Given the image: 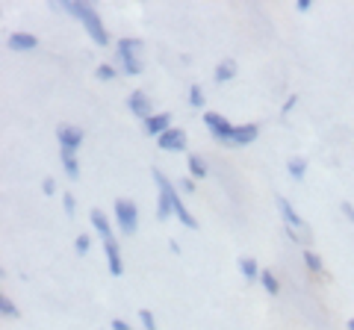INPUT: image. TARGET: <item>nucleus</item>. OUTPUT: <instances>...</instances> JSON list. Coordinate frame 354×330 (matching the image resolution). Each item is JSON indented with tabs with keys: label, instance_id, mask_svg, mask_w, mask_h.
Listing matches in <instances>:
<instances>
[{
	"label": "nucleus",
	"instance_id": "1",
	"mask_svg": "<svg viewBox=\"0 0 354 330\" xmlns=\"http://www.w3.org/2000/svg\"><path fill=\"white\" fill-rule=\"evenodd\" d=\"M53 9H62V12H68L71 18H77L86 30V36L95 41L97 48H106L109 41V30L104 27V18L101 12L92 6V3H83V0H62V3H53Z\"/></svg>",
	"mask_w": 354,
	"mask_h": 330
},
{
	"label": "nucleus",
	"instance_id": "2",
	"mask_svg": "<svg viewBox=\"0 0 354 330\" xmlns=\"http://www.w3.org/2000/svg\"><path fill=\"white\" fill-rule=\"evenodd\" d=\"M115 68L127 77H139L145 71V41L136 36H121L115 41Z\"/></svg>",
	"mask_w": 354,
	"mask_h": 330
},
{
	"label": "nucleus",
	"instance_id": "3",
	"mask_svg": "<svg viewBox=\"0 0 354 330\" xmlns=\"http://www.w3.org/2000/svg\"><path fill=\"white\" fill-rule=\"evenodd\" d=\"M274 204H278V213H281V222H283V233L290 236V242H295V245H310V239H313V233H310V227L301 215H298V210L292 206L290 197L283 195H274Z\"/></svg>",
	"mask_w": 354,
	"mask_h": 330
},
{
	"label": "nucleus",
	"instance_id": "4",
	"mask_svg": "<svg viewBox=\"0 0 354 330\" xmlns=\"http://www.w3.org/2000/svg\"><path fill=\"white\" fill-rule=\"evenodd\" d=\"M151 177H153V186H157V206H153V215H157V222H169L174 215V192L177 186L165 177L160 168H151Z\"/></svg>",
	"mask_w": 354,
	"mask_h": 330
},
{
	"label": "nucleus",
	"instance_id": "5",
	"mask_svg": "<svg viewBox=\"0 0 354 330\" xmlns=\"http://www.w3.org/2000/svg\"><path fill=\"white\" fill-rule=\"evenodd\" d=\"M113 218H115V227H118L121 239L136 236V230H139V206H136L133 197H115Z\"/></svg>",
	"mask_w": 354,
	"mask_h": 330
},
{
	"label": "nucleus",
	"instance_id": "6",
	"mask_svg": "<svg viewBox=\"0 0 354 330\" xmlns=\"http://www.w3.org/2000/svg\"><path fill=\"white\" fill-rule=\"evenodd\" d=\"M201 121H204L207 133L213 136V139L218 142V145H227V148H230V139H234V130H236V124H230V121H227L225 115L213 113V109H207V113L201 115Z\"/></svg>",
	"mask_w": 354,
	"mask_h": 330
},
{
	"label": "nucleus",
	"instance_id": "7",
	"mask_svg": "<svg viewBox=\"0 0 354 330\" xmlns=\"http://www.w3.org/2000/svg\"><path fill=\"white\" fill-rule=\"evenodd\" d=\"M83 139H86V133L80 127H74V124H62L59 130H57V142H59V151L62 153H77L83 148Z\"/></svg>",
	"mask_w": 354,
	"mask_h": 330
},
{
	"label": "nucleus",
	"instance_id": "8",
	"mask_svg": "<svg viewBox=\"0 0 354 330\" xmlns=\"http://www.w3.org/2000/svg\"><path fill=\"white\" fill-rule=\"evenodd\" d=\"M127 109H130V115H136L139 121H148L153 115L151 97H148V92H142V89H133L127 95Z\"/></svg>",
	"mask_w": 354,
	"mask_h": 330
},
{
	"label": "nucleus",
	"instance_id": "9",
	"mask_svg": "<svg viewBox=\"0 0 354 330\" xmlns=\"http://www.w3.org/2000/svg\"><path fill=\"white\" fill-rule=\"evenodd\" d=\"M186 130L183 127H171V130H165V133L157 139V148L165 151V153H180L186 151Z\"/></svg>",
	"mask_w": 354,
	"mask_h": 330
},
{
	"label": "nucleus",
	"instance_id": "10",
	"mask_svg": "<svg viewBox=\"0 0 354 330\" xmlns=\"http://www.w3.org/2000/svg\"><path fill=\"white\" fill-rule=\"evenodd\" d=\"M104 254H106L109 274H113V278H121V274H124V257H121L118 239H106V242H104Z\"/></svg>",
	"mask_w": 354,
	"mask_h": 330
},
{
	"label": "nucleus",
	"instance_id": "11",
	"mask_svg": "<svg viewBox=\"0 0 354 330\" xmlns=\"http://www.w3.org/2000/svg\"><path fill=\"white\" fill-rule=\"evenodd\" d=\"M171 113H153L148 121H142V130H145V133L151 136V139H160L165 130H171L174 124H171Z\"/></svg>",
	"mask_w": 354,
	"mask_h": 330
},
{
	"label": "nucleus",
	"instance_id": "12",
	"mask_svg": "<svg viewBox=\"0 0 354 330\" xmlns=\"http://www.w3.org/2000/svg\"><path fill=\"white\" fill-rule=\"evenodd\" d=\"M6 48L12 50V53H30V50H36V48H39V39L32 36V32L18 30V32H12V36L6 39Z\"/></svg>",
	"mask_w": 354,
	"mask_h": 330
},
{
	"label": "nucleus",
	"instance_id": "13",
	"mask_svg": "<svg viewBox=\"0 0 354 330\" xmlns=\"http://www.w3.org/2000/svg\"><path fill=\"white\" fill-rule=\"evenodd\" d=\"M257 136H260V127L254 124V121H248V124H236L234 139H230V148H248V145L257 142Z\"/></svg>",
	"mask_w": 354,
	"mask_h": 330
},
{
	"label": "nucleus",
	"instance_id": "14",
	"mask_svg": "<svg viewBox=\"0 0 354 330\" xmlns=\"http://www.w3.org/2000/svg\"><path fill=\"white\" fill-rule=\"evenodd\" d=\"M88 222H92V230H95L97 236H101V242L115 239L113 224H109V218H106V213H104V210H88Z\"/></svg>",
	"mask_w": 354,
	"mask_h": 330
},
{
	"label": "nucleus",
	"instance_id": "15",
	"mask_svg": "<svg viewBox=\"0 0 354 330\" xmlns=\"http://www.w3.org/2000/svg\"><path fill=\"white\" fill-rule=\"evenodd\" d=\"M174 215H177V222H180L186 230H198V218L189 213V206L183 204L180 192H174Z\"/></svg>",
	"mask_w": 354,
	"mask_h": 330
},
{
	"label": "nucleus",
	"instance_id": "16",
	"mask_svg": "<svg viewBox=\"0 0 354 330\" xmlns=\"http://www.w3.org/2000/svg\"><path fill=\"white\" fill-rule=\"evenodd\" d=\"M186 168H189V177L192 180H204L207 174H209L207 159L201 157V153H189V157H186Z\"/></svg>",
	"mask_w": 354,
	"mask_h": 330
},
{
	"label": "nucleus",
	"instance_id": "17",
	"mask_svg": "<svg viewBox=\"0 0 354 330\" xmlns=\"http://www.w3.org/2000/svg\"><path fill=\"white\" fill-rule=\"evenodd\" d=\"M234 77H236V59H230V57L221 59L216 68H213V80L216 83H230Z\"/></svg>",
	"mask_w": 354,
	"mask_h": 330
},
{
	"label": "nucleus",
	"instance_id": "18",
	"mask_svg": "<svg viewBox=\"0 0 354 330\" xmlns=\"http://www.w3.org/2000/svg\"><path fill=\"white\" fill-rule=\"evenodd\" d=\"M59 162H62V171L68 180H77L80 177V159H77V153H62L59 151Z\"/></svg>",
	"mask_w": 354,
	"mask_h": 330
},
{
	"label": "nucleus",
	"instance_id": "19",
	"mask_svg": "<svg viewBox=\"0 0 354 330\" xmlns=\"http://www.w3.org/2000/svg\"><path fill=\"white\" fill-rule=\"evenodd\" d=\"M239 274H242L245 280H260L263 269L257 266V260H254V257H242V260H239Z\"/></svg>",
	"mask_w": 354,
	"mask_h": 330
},
{
	"label": "nucleus",
	"instance_id": "20",
	"mask_svg": "<svg viewBox=\"0 0 354 330\" xmlns=\"http://www.w3.org/2000/svg\"><path fill=\"white\" fill-rule=\"evenodd\" d=\"M286 174H290L295 183H301L307 177V159L304 157H292L290 162H286Z\"/></svg>",
	"mask_w": 354,
	"mask_h": 330
},
{
	"label": "nucleus",
	"instance_id": "21",
	"mask_svg": "<svg viewBox=\"0 0 354 330\" xmlns=\"http://www.w3.org/2000/svg\"><path fill=\"white\" fill-rule=\"evenodd\" d=\"M304 266H307V271H310V274H322V271H325L322 257H319L313 248H304Z\"/></svg>",
	"mask_w": 354,
	"mask_h": 330
},
{
	"label": "nucleus",
	"instance_id": "22",
	"mask_svg": "<svg viewBox=\"0 0 354 330\" xmlns=\"http://www.w3.org/2000/svg\"><path fill=\"white\" fill-rule=\"evenodd\" d=\"M260 286H263V289L269 292V295H281V283H278V278H274L272 271H266V269H263V274H260Z\"/></svg>",
	"mask_w": 354,
	"mask_h": 330
},
{
	"label": "nucleus",
	"instance_id": "23",
	"mask_svg": "<svg viewBox=\"0 0 354 330\" xmlns=\"http://www.w3.org/2000/svg\"><path fill=\"white\" fill-rule=\"evenodd\" d=\"M95 77H97V80H104V83H109V80H115V77H118V68L113 62H101L95 68Z\"/></svg>",
	"mask_w": 354,
	"mask_h": 330
},
{
	"label": "nucleus",
	"instance_id": "24",
	"mask_svg": "<svg viewBox=\"0 0 354 330\" xmlns=\"http://www.w3.org/2000/svg\"><path fill=\"white\" fill-rule=\"evenodd\" d=\"M0 316L3 318H18V307L9 295H0Z\"/></svg>",
	"mask_w": 354,
	"mask_h": 330
},
{
	"label": "nucleus",
	"instance_id": "25",
	"mask_svg": "<svg viewBox=\"0 0 354 330\" xmlns=\"http://www.w3.org/2000/svg\"><path fill=\"white\" fill-rule=\"evenodd\" d=\"M204 101H207V97H204L201 83H192V86H189V106H192V109H201Z\"/></svg>",
	"mask_w": 354,
	"mask_h": 330
},
{
	"label": "nucleus",
	"instance_id": "26",
	"mask_svg": "<svg viewBox=\"0 0 354 330\" xmlns=\"http://www.w3.org/2000/svg\"><path fill=\"white\" fill-rule=\"evenodd\" d=\"M88 248H92V236H88V233H80V236L74 239V251H77L80 257L88 254Z\"/></svg>",
	"mask_w": 354,
	"mask_h": 330
},
{
	"label": "nucleus",
	"instance_id": "27",
	"mask_svg": "<svg viewBox=\"0 0 354 330\" xmlns=\"http://www.w3.org/2000/svg\"><path fill=\"white\" fill-rule=\"evenodd\" d=\"M62 210H65V215H68V218L77 215V197L71 192H62Z\"/></svg>",
	"mask_w": 354,
	"mask_h": 330
},
{
	"label": "nucleus",
	"instance_id": "28",
	"mask_svg": "<svg viewBox=\"0 0 354 330\" xmlns=\"http://www.w3.org/2000/svg\"><path fill=\"white\" fill-rule=\"evenodd\" d=\"M136 316H139L142 330H157V318H153V313H151V310H139Z\"/></svg>",
	"mask_w": 354,
	"mask_h": 330
},
{
	"label": "nucleus",
	"instance_id": "29",
	"mask_svg": "<svg viewBox=\"0 0 354 330\" xmlns=\"http://www.w3.org/2000/svg\"><path fill=\"white\" fill-rule=\"evenodd\" d=\"M41 192L48 195V197H53V195H57V180H53V177H44V180H41Z\"/></svg>",
	"mask_w": 354,
	"mask_h": 330
},
{
	"label": "nucleus",
	"instance_id": "30",
	"mask_svg": "<svg viewBox=\"0 0 354 330\" xmlns=\"http://www.w3.org/2000/svg\"><path fill=\"white\" fill-rule=\"evenodd\" d=\"M177 189H183V195H195V180L192 177H183L177 183Z\"/></svg>",
	"mask_w": 354,
	"mask_h": 330
},
{
	"label": "nucleus",
	"instance_id": "31",
	"mask_svg": "<svg viewBox=\"0 0 354 330\" xmlns=\"http://www.w3.org/2000/svg\"><path fill=\"white\" fill-rule=\"evenodd\" d=\"M339 210H342V215H346L348 222L354 224V204H351V201H342V206H339Z\"/></svg>",
	"mask_w": 354,
	"mask_h": 330
},
{
	"label": "nucleus",
	"instance_id": "32",
	"mask_svg": "<svg viewBox=\"0 0 354 330\" xmlns=\"http://www.w3.org/2000/svg\"><path fill=\"white\" fill-rule=\"evenodd\" d=\"M109 330H133L124 318H113V322H109Z\"/></svg>",
	"mask_w": 354,
	"mask_h": 330
},
{
	"label": "nucleus",
	"instance_id": "33",
	"mask_svg": "<svg viewBox=\"0 0 354 330\" xmlns=\"http://www.w3.org/2000/svg\"><path fill=\"white\" fill-rule=\"evenodd\" d=\"M310 6H313V0H295V9H298V12H310Z\"/></svg>",
	"mask_w": 354,
	"mask_h": 330
},
{
	"label": "nucleus",
	"instance_id": "34",
	"mask_svg": "<svg viewBox=\"0 0 354 330\" xmlns=\"http://www.w3.org/2000/svg\"><path fill=\"white\" fill-rule=\"evenodd\" d=\"M295 104H298V97H295V95H292V97H290V101H286V104H283V106H281V113H283V115H286V113H290V109H292V106H295Z\"/></svg>",
	"mask_w": 354,
	"mask_h": 330
},
{
	"label": "nucleus",
	"instance_id": "35",
	"mask_svg": "<svg viewBox=\"0 0 354 330\" xmlns=\"http://www.w3.org/2000/svg\"><path fill=\"white\" fill-rule=\"evenodd\" d=\"M346 330H354V318H348V324H346Z\"/></svg>",
	"mask_w": 354,
	"mask_h": 330
}]
</instances>
